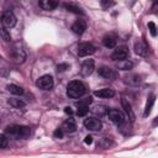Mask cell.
Wrapping results in <instances>:
<instances>
[{"mask_svg":"<svg viewBox=\"0 0 158 158\" xmlns=\"http://www.w3.org/2000/svg\"><path fill=\"white\" fill-rule=\"evenodd\" d=\"M85 94V85L79 80H73L67 86V95L72 99H78Z\"/></svg>","mask_w":158,"mask_h":158,"instance_id":"1","label":"cell"},{"mask_svg":"<svg viewBox=\"0 0 158 158\" xmlns=\"http://www.w3.org/2000/svg\"><path fill=\"white\" fill-rule=\"evenodd\" d=\"M6 133L12 137H16V138H27L31 135V130L27 126L14 125V126H9L6 128Z\"/></svg>","mask_w":158,"mask_h":158,"instance_id":"2","label":"cell"},{"mask_svg":"<svg viewBox=\"0 0 158 158\" xmlns=\"http://www.w3.org/2000/svg\"><path fill=\"white\" fill-rule=\"evenodd\" d=\"M1 22H2L4 28H11L16 25V16L14 15V12L6 11V12H4L2 17H1Z\"/></svg>","mask_w":158,"mask_h":158,"instance_id":"3","label":"cell"},{"mask_svg":"<svg viewBox=\"0 0 158 158\" xmlns=\"http://www.w3.org/2000/svg\"><path fill=\"white\" fill-rule=\"evenodd\" d=\"M127 57H128V49H127L126 46H118V47L112 52V54H111V58H112L114 60H118V62L125 60Z\"/></svg>","mask_w":158,"mask_h":158,"instance_id":"4","label":"cell"},{"mask_svg":"<svg viewBox=\"0 0 158 158\" xmlns=\"http://www.w3.org/2000/svg\"><path fill=\"white\" fill-rule=\"evenodd\" d=\"M36 84H37V86H38L40 89L49 90V89H52V86H53V78H52L51 75H48V74L42 75L41 78H38V80L36 81Z\"/></svg>","mask_w":158,"mask_h":158,"instance_id":"5","label":"cell"},{"mask_svg":"<svg viewBox=\"0 0 158 158\" xmlns=\"http://www.w3.org/2000/svg\"><path fill=\"white\" fill-rule=\"evenodd\" d=\"M95 52V47L91 44V43H88V42H84V43H80L78 46V54L80 57H86V56H90Z\"/></svg>","mask_w":158,"mask_h":158,"instance_id":"6","label":"cell"},{"mask_svg":"<svg viewBox=\"0 0 158 158\" xmlns=\"http://www.w3.org/2000/svg\"><path fill=\"white\" fill-rule=\"evenodd\" d=\"M84 126L90 131H100L101 130V121L96 117H89L84 120Z\"/></svg>","mask_w":158,"mask_h":158,"instance_id":"7","label":"cell"},{"mask_svg":"<svg viewBox=\"0 0 158 158\" xmlns=\"http://www.w3.org/2000/svg\"><path fill=\"white\" fill-rule=\"evenodd\" d=\"M107 116H109V118H110L114 123H116V125H121V123H123V121H125V117H123L122 112L118 111V110H115V109L109 110V111H107Z\"/></svg>","mask_w":158,"mask_h":158,"instance_id":"8","label":"cell"},{"mask_svg":"<svg viewBox=\"0 0 158 158\" xmlns=\"http://www.w3.org/2000/svg\"><path fill=\"white\" fill-rule=\"evenodd\" d=\"M98 72H99V75H101L106 79H116L117 78V72L109 67H101V68H99Z\"/></svg>","mask_w":158,"mask_h":158,"instance_id":"9","label":"cell"},{"mask_svg":"<svg viewBox=\"0 0 158 158\" xmlns=\"http://www.w3.org/2000/svg\"><path fill=\"white\" fill-rule=\"evenodd\" d=\"M148 44L146 43V42H143V41H138V42H136V44H135V51H136V53L137 54H139V56H142V57H147L148 56Z\"/></svg>","mask_w":158,"mask_h":158,"instance_id":"10","label":"cell"},{"mask_svg":"<svg viewBox=\"0 0 158 158\" xmlns=\"http://www.w3.org/2000/svg\"><path fill=\"white\" fill-rule=\"evenodd\" d=\"M93 70H94V60H93V59H86V60L81 64V69H80L81 75L86 77V75L91 74Z\"/></svg>","mask_w":158,"mask_h":158,"instance_id":"11","label":"cell"},{"mask_svg":"<svg viewBox=\"0 0 158 158\" xmlns=\"http://www.w3.org/2000/svg\"><path fill=\"white\" fill-rule=\"evenodd\" d=\"M77 130V125H75V121L74 118H68L63 122L62 127H60V131L62 132H67V133H70V132H74Z\"/></svg>","mask_w":158,"mask_h":158,"instance_id":"12","label":"cell"},{"mask_svg":"<svg viewBox=\"0 0 158 158\" xmlns=\"http://www.w3.org/2000/svg\"><path fill=\"white\" fill-rule=\"evenodd\" d=\"M86 28V23L84 20H77L73 25H72V31L75 35H81Z\"/></svg>","mask_w":158,"mask_h":158,"instance_id":"13","label":"cell"},{"mask_svg":"<svg viewBox=\"0 0 158 158\" xmlns=\"http://www.w3.org/2000/svg\"><path fill=\"white\" fill-rule=\"evenodd\" d=\"M95 96L98 98H102V99H109V98H112L115 95V91L112 89H109V88H104V89H99L94 93Z\"/></svg>","mask_w":158,"mask_h":158,"instance_id":"14","label":"cell"},{"mask_svg":"<svg viewBox=\"0 0 158 158\" xmlns=\"http://www.w3.org/2000/svg\"><path fill=\"white\" fill-rule=\"evenodd\" d=\"M121 104H122V106H123V109H125V112L127 114V116H128L130 121H131V122H133V121H135V114H133V111H132L131 104L127 101V99H126V98H122V99H121Z\"/></svg>","mask_w":158,"mask_h":158,"instance_id":"15","label":"cell"},{"mask_svg":"<svg viewBox=\"0 0 158 158\" xmlns=\"http://www.w3.org/2000/svg\"><path fill=\"white\" fill-rule=\"evenodd\" d=\"M102 44L106 48H114L116 46V37L112 35H107L102 38Z\"/></svg>","mask_w":158,"mask_h":158,"instance_id":"16","label":"cell"},{"mask_svg":"<svg viewBox=\"0 0 158 158\" xmlns=\"http://www.w3.org/2000/svg\"><path fill=\"white\" fill-rule=\"evenodd\" d=\"M40 6L43 10H53L58 6V2L53 0H44V1H40Z\"/></svg>","mask_w":158,"mask_h":158,"instance_id":"17","label":"cell"},{"mask_svg":"<svg viewBox=\"0 0 158 158\" xmlns=\"http://www.w3.org/2000/svg\"><path fill=\"white\" fill-rule=\"evenodd\" d=\"M12 57L15 58L16 62H22L25 59V52H23V49L17 48V46H15L14 49H12Z\"/></svg>","mask_w":158,"mask_h":158,"instance_id":"18","label":"cell"},{"mask_svg":"<svg viewBox=\"0 0 158 158\" xmlns=\"http://www.w3.org/2000/svg\"><path fill=\"white\" fill-rule=\"evenodd\" d=\"M6 89H7L11 94H14V95H22V94H23V89H22L21 86H19V85H15V84H9V85L6 86Z\"/></svg>","mask_w":158,"mask_h":158,"instance_id":"19","label":"cell"},{"mask_svg":"<svg viewBox=\"0 0 158 158\" xmlns=\"http://www.w3.org/2000/svg\"><path fill=\"white\" fill-rule=\"evenodd\" d=\"M132 67H133V63L131 60H128V59H125V60H121V62L117 63V68H120L122 70H128Z\"/></svg>","mask_w":158,"mask_h":158,"instance_id":"20","label":"cell"},{"mask_svg":"<svg viewBox=\"0 0 158 158\" xmlns=\"http://www.w3.org/2000/svg\"><path fill=\"white\" fill-rule=\"evenodd\" d=\"M154 101H156V96H154V95H151V96L148 98V101H147V105H146V110H144V116H147V115H148V114L151 112V110H152V106H153Z\"/></svg>","mask_w":158,"mask_h":158,"instance_id":"21","label":"cell"},{"mask_svg":"<svg viewBox=\"0 0 158 158\" xmlns=\"http://www.w3.org/2000/svg\"><path fill=\"white\" fill-rule=\"evenodd\" d=\"M64 7H65L68 11H73V12H75V14H83L81 9L78 7V6H75V5H73V4H64Z\"/></svg>","mask_w":158,"mask_h":158,"instance_id":"22","label":"cell"},{"mask_svg":"<svg viewBox=\"0 0 158 158\" xmlns=\"http://www.w3.org/2000/svg\"><path fill=\"white\" fill-rule=\"evenodd\" d=\"M9 104H10L11 106H14V107H17V109L25 106V102L21 101L20 99H10V100H9Z\"/></svg>","mask_w":158,"mask_h":158,"instance_id":"23","label":"cell"},{"mask_svg":"<svg viewBox=\"0 0 158 158\" xmlns=\"http://www.w3.org/2000/svg\"><path fill=\"white\" fill-rule=\"evenodd\" d=\"M0 36H1V38H2L4 41H6V42H10V41H11V36H10L9 31H7L6 28H4V27L0 28Z\"/></svg>","mask_w":158,"mask_h":158,"instance_id":"24","label":"cell"},{"mask_svg":"<svg viewBox=\"0 0 158 158\" xmlns=\"http://www.w3.org/2000/svg\"><path fill=\"white\" fill-rule=\"evenodd\" d=\"M148 28H149L151 35H152L153 37H156V36H157V27H156L154 22H148Z\"/></svg>","mask_w":158,"mask_h":158,"instance_id":"25","label":"cell"},{"mask_svg":"<svg viewBox=\"0 0 158 158\" xmlns=\"http://www.w3.org/2000/svg\"><path fill=\"white\" fill-rule=\"evenodd\" d=\"M7 146V138L4 135H0V148H5Z\"/></svg>","mask_w":158,"mask_h":158,"instance_id":"26","label":"cell"},{"mask_svg":"<svg viewBox=\"0 0 158 158\" xmlns=\"http://www.w3.org/2000/svg\"><path fill=\"white\" fill-rule=\"evenodd\" d=\"M112 5H114V2H112V1H105V0H102V1H101V6H102L104 9H107V7L112 6Z\"/></svg>","mask_w":158,"mask_h":158,"instance_id":"27","label":"cell"},{"mask_svg":"<svg viewBox=\"0 0 158 158\" xmlns=\"http://www.w3.org/2000/svg\"><path fill=\"white\" fill-rule=\"evenodd\" d=\"M94 112H96V114H100V115H102V114H105V112H107V111L105 110V107H102V106H100V107H95V110H94Z\"/></svg>","mask_w":158,"mask_h":158,"instance_id":"28","label":"cell"},{"mask_svg":"<svg viewBox=\"0 0 158 158\" xmlns=\"http://www.w3.org/2000/svg\"><path fill=\"white\" fill-rule=\"evenodd\" d=\"M57 68H58V70H60V72H62V70H65V69L68 68V64H58V67H57Z\"/></svg>","mask_w":158,"mask_h":158,"instance_id":"29","label":"cell"},{"mask_svg":"<svg viewBox=\"0 0 158 158\" xmlns=\"http://www.w3.org/2000/svg\"><path fill=\"white\" fill-rule=\"evenodd\" d=\"M54 136H56V137H62V136H63V132L60 131V128H58V130L54 132Z\"/></svg>","mask_w":158,"mask_h":158,"instance_id":"30","label":"cell"},{"mask_svg":"<svg viewBox=\"0 0 158 158\" xmlns=\"http://www.w3.org/2000/svg\"><path fill=\"white\" fill-rule=\"evenodd\" d=\"M91 142H93V137H91V136H86V137H85V143H86V144H90Z\"/></svg>","mask_w":158,"mask_h":158,"instance_id":"31","label":"cell"},{"mask_svg":"<svg viewBox=\"0 0 158 158\" xmlns=\"http://www.w3.org/2000/svg\"><path fill=\"white\" fill-rule=\"evenodd\" d=\"M64 111H65L67 114H69V115L72 114V109H70V107H65V110H64Z\"/></svg>","mask_w":158,"mask_h":158,"instance_id":"32","label":"cell"}]
</instances>
